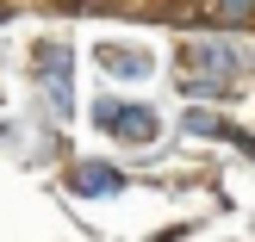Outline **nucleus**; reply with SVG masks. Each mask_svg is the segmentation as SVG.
Here are the masks:
<instances>
[{"label": "nucleus", "mask_w": 255, "mask_h": 242, "mask_svg": "<svg viewBox=\"0 0 255 242\" xmlns=\"http://www.w3.org/2000/svg\"><path fill=\"white\" fill-rule=\"evenodd\" d=\"M106 62H112V75H125V81H137V75H149V62L137 56V50H106Z\"/></svg>", "instance_id": "nucleus-4"}, {"label": "nucleus", "mask_w": 255, "mask_h": 242, "mask_svg": "<svg viewBox=\"0 0 255 242\" xmlns=\"http://www.w3.org/2000/svg\"><path fill=\"white\" fill-rule=\"evenodd\" d=\"M37 81H44L50 106L69 112V56H62V50H44V69H37Z\"/></svg>", "instance_id": "nucleus-2"}, {"label": "nucleus", "mask_w": 255, "mask_h": 242, "mask_svg": "<svg viewBox=\"0 0 255 242\" xmlns=\"http://www.w3.org/2000/svg\"><path fill=\"white\" fill-rule=\"evenodd\" d=\"M112 186H119V168H100V161H87V168L75 174V193H87V199L112 193Z\"/></svg>", "instance_id": "nucleus-3"}, {"label": "nucleus", "mask_w": 255, "mask_h": 242, "mask_svg": "<svg viewBox=\"0 0 255 242\" xmlns=\"http://www.w3.org/2000/svg\"><path fill=\"white\" fill-rule=\"evenodd\" d=\"M100 124L106 131H125V137H156V112H143V106H100Z\"/></svg>", "instance_id": "nucleus-1"}, {"label": "nucleus", "mask_w": 255, "mask_h": 242, "mask_svg": "<svg viewBox=\"0 0 255 242\" xmlns=\"http://www.w3.org/2000/svg\"><path fill=\"white\" fill-rule=\"evenodd\" d=\"M218 6H224V19H243V12L255 6V0H218Z\"/></svg>", "instance_id": "nucleus-5"}]
</instances>
